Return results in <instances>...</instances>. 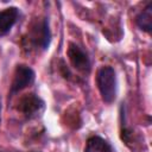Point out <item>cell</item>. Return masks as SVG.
Returning <instances> with one entry per match:
<instances>
[{
  "mask_svg": "<svg viewBox=\"0 0 152 152\" xmlns=\"http://www.w3.org/2000/svg\"><path fill=\"white\" fill-rule=\"evenodd\" d=\"M96 83L101 97L106 103H112L116 97V74L112 66H102L96 75Z\"/></svg>",
  "mask_w": 152,
  "mask_h": 152,
  "instance_id": "obj_1",
  "label": "cell"
},
{
  "mask_svg": "<svg viewBox=\"0 0 152 152\" xmlns=\"http://www.w3.org/2000/svg\"><path fill=\"white\" fill-rule=\"evenodd\" d=\"M135 23L140 30L145 32H151L152 30V2H148L146 7L137 15Z\"/></svg>",
  "mask_w": 152,
  "mask_h": 152,
  "instance_id": "obj_8",
  "label": "cell"
},
{
  "mask_svg": "<svg viewBox=\"0 0 152 152\" xmlns=\"http://www.w3.org/2000/svg\"><path fill=\"white\" fill-rule=\"evenodd\" d=\"M27 39L33 48L40 49L43 51L48 50L51 43V31L48 19L44 18L39 21H36L28 31Z\"/></svg>",
  "mask_w": 152,
  "mask_h": 152,
  "instance_id": "obj_2",
  "label": "cell"
},
{
  "mask_svg": "<svg viewBox=\"0 0 152 152\" xmlns=\"http://www.w3.org/2000/svg\"><path fill=\"white\" fill-rule=\"evenodd\" d=\"M19 17V10L17 7H8L0 11V33H7L17 23Z\"/></svg>",
  "mask_w": 152,
  "mask_h": 152,
  "instance_id": "obj_6",
  "label": "cell"
},
{
  "mask_svg": "<svg viewBox=\"0 0 152 152\" xmlns=\"http://www.w3.org/2000/svg\"><path fill=\"white\" fill-rule=\"evenodd\" d=\"M0 152H5V151H0Z\"/></svg>",
  "mask_w": 152,
  "mask_h": 152,
  "instance_id": "obj_9",
  "label": "cell"
},
{
  "mask_svg": "<svg viewBox=\"0 0 152 152\" xmlns=\"http://www.w3.org/2000/svg\"><path fill=\"white\" fill-rule=\"evenodd\" d=\"M45 108L44 101L36 94H26L21 96L18 101L17 109L27 119H33L39 116Z\"/></svg>",
  "mask_w": 152,
  "mask_h": 152,
  "instance_id": "obj_3",
  "label": "cell"
},
{
  "mask_svg": "<svg viewBox=\"0 0 152 152\" xmlns=\"http://www.w3.org/2000/svg\"><path fill=\"white\" fill-rule=\"evenodd\" d=\"M68 58L71 63V65L81 71V72H89L90 71V58L88 53L77 44L69 43L68 51H66Z\"/></svg>",
  "mask_w": 152,
  "mask_h": 152,
  "instance_id": "obj_5",
  "label": "cell"
},
{
  "mask_svg": "<svg viewBox=\"0 0 152 152\" xmlns=\"http://www.w3.org/2000/svg\"><path fill=\"white\" fill-rule=\"evenodd\" d=\"M84 152H114V148L106 139L93 135L87 140Z\"/></svg>",
  "mask_w": 152,
  "mask_h": 152,
  "instance_id": "obj_7",
  "label": "cell"
},
{
  "mask_svg": "<svg viewBox=\"0 0 152 152\" xmlns=\"http://www.w3.org/2000/svg\"><path fill=\"white\" fill-rule=\"evenodd\" d=\"M34 78H36V74L32 68H30L25 64L17 65L15 70H14V76H13V81L11 84L10 94L14 95V94L21 91L23 89L30 87L34 82Z\"/></svg>",
  "mask_w": 152,
  "mask_h": 152,
  "instance_id": "obj_4",
  "label": "cell"
}]
</instances>
